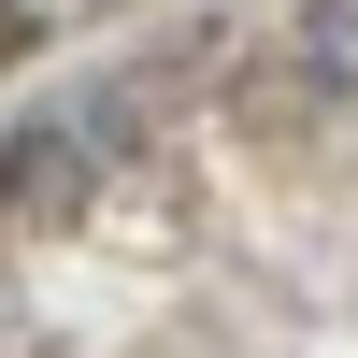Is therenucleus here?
I'll list each match as a JSON object with an SVG mask.
<instances>
[{
	"mask_svg": "<svg viewBox=\"0 0 358 358\" xmlns=\"http://www.w3.org/2000/svg\"><path fill=\"white\" fill-rule=\"evenodd\" d=\"M315 72L358 86V0H315Z\"/></svg>",
	"mask_w": 358,
	"mask_h": 358,
	"instance_id": "nucleus-1",
	"label": "nucleus"
}]
</instances>
